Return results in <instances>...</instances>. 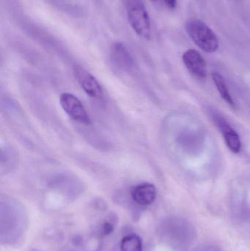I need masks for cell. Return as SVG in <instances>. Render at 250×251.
<instances>
[{
    "mask_svg": "<svg viewBox=\"0 0 250 251\" xmlns=\"http://www.w3.org/2000/svg\"><path fill=\"white\" fill-rule=\"evenodd\" d=\"M185 29L189 38L203 51L214 53L218 50L220 44L215 32L202 21L190 19L186 22Z\"/></svg>",
    "mask_w": 250,
    "mask_h": 251,
    "instance_id": "obj_1",
    "label": "cell"
},
{
    "mask_svg": "<svg viewBox=\"0 0 250 251\" xmlns=\"http://www.w3.org/2000/svg\"><path fill=\"white\" fill-rule=\"evenodd\" d=\"M128 20L132 29L139 37L148 39L151 36V20L141 0H128Z\"/></svg>",
    "mask_w": 250,
    "mask_h": 251,
    "instance_id": "obj_2",
    "label": "cell"
},
{
    "mask_svg": "<svg viewBox=\"0 0 250 251\" xmlns=\"http://www.w3.org/2000/svg\"><path fill=\"white\" fill-rule=\"evenodd\" d=\"M60 105L69 117L82 125H91V119L80 100L73 94L64 93L60 96Z\"/></svg>",
    "mask_w": 250,
    "mask_h": 251,
    "instance_id": "obj_3",
    "label": "cell"
},
{
    "mask_svg": "<svg viewBox=\"0 0 250 251\" xmlns=\"http://www.w3.org/2000/svg\"><path fill=\"white\" fill-rule=\"evenodd\" d=\"M73 74L82 89L91 98L100 99L103 97V89L96 78L82 66L76 65Z\"/></svg>",
    "mask_w": 250,
    "mask_h": 251,
    "instance_id": "obj_4",
    "label": "cell"
},
{
    "mask_svg": "<svg viewBox=\"0 0 250 251\" xmlns=\"http://www.w3.org/2000/svg\"><path fill=\"white\" fill-rule=\"evenodd\" d=\"M214 123L218 127L224 137L225 141L228 149L233 153H239L242 149V143L239 134L230 126L228 122L220 114L212 113Z\"/></svg>",
    "mask_w": 250,
    "mask_h": 251,
    "instance_id": "obj_5",
    "label": "cell"
},
{
    "mask_svg": "<svg viewBox=\"0 0 250 251\" xmlns=\"http://www.w3.org/2000/svg\"><path fill=\"white\" fill-rule=\"evenodd\" d=\"M110 60L116 68L126 72L132 70L135 66L133 56L129 49L120 42L115 43L111 47Z\"/></svg>",
    "mask_w": 250,
    "mask_h": 251,
    "instance_id": "obj_6",
    "label": "cell"
},
{
    "mask_svg": "<svg viewBox=\"0 0 250 251\" xmlns=\"http://www.w3.org/2000/svg\"><path fill=\"white\" fill-rule=\"evenodd\" d=\"M182 58L186 69L193 76L201 79L206 77V62L199 51L195 50H187Z\"/></svg>",
    "mask_w": 250,
    "mask_h": 251,
    "instance_id": "obj_7",
    "label": "cell"
},
{
    "mask_svg": "<svg viewBox=\"0 0 250 251\" xmlns=\"http://www.w3.org/2000/svg\"><path fill=\"white\" fill-rule=\"evenodd\" d=\"M131 197L136 204L149 206L157 198V188L151 183H142L134 186L130 191Z\"/></svg>",
    "mask_w": 250,
    "mask_h": 251,
    "instance_id": "obj_8",
    "label": "cell"
},
{
    "mask_svg": "<svg viewBox=\"0 0 250 251\" xmlns=\"http://www.w3.org/2000/svg\"><path fill=\"white\" fill-rule=\"evenodd\" d=\"M212 79L215 83L216 87L218 90L219 93L221 95L222 98L225 101L230 104L231 107H234V102H233V99L230 96L228 88L226 85V81L224 78L218 72H213Z\"/></svg>",
    "mask_w": 250,
    "mask_h": 251,
    "instance_id": "obj_9",
    "label": "cell"
},
{
    "mask_svg": "<svg viewBox=\"0 0 250 251\" xmlns=\"http://www.w3.org/2000/svg\"><path fill=\"white\" fill-rule=\"evenodd\" d=\"M120 251H142V242L136 234H129L122 239Z\"/></svg>",
    "mask_w": 250,
    "mask_h": 251,
    "instance_id": "obj_10",
    "label": "cell"
},
{
    "mask_svg": "<svg viewBox=\"0 0 250 251\" xmlns=\"http://www.w3.org/2000/svg\"><path fill=\"white\" fill-rule=\"evenodd\" d=\"M114 229V224L112 221H106L102 226L103 234L105 235H109L113 232Z\"/></svg>",
    "mask_w": 250,
    "mask_h": 251,
    "instance_id": "obj_11",
    "label": "cell"
},
{
    "mask_svg": "<svg viewBox=\"0 0 250 251\" xmlns=\"http://www.w3.org/2000/svg\"><path fill=\"white\" fill-rule=\"evenodd\" d=\"M169 8L173 9L177 5L178 0H163Z\"/></svg>",
    "mask_w": 250,
    "mask_h": 251,
    "instance_id": "obj_12",
    "label": "cell"
},
{
    "mask_svg": "<svg viewBox=\"0 0 250 251\" xmlns=\"http://www.w3.org/2000/svg\"><path fill=\"white\" fill-rule=\"evenodd\" d=\"M152 1H157V0H152Z\"/></svg>",
    "mask_w": 250,
    "mask_h": 251,
    "instance_id": "obj_13",
    "label": "cell"
}]
</instances>
